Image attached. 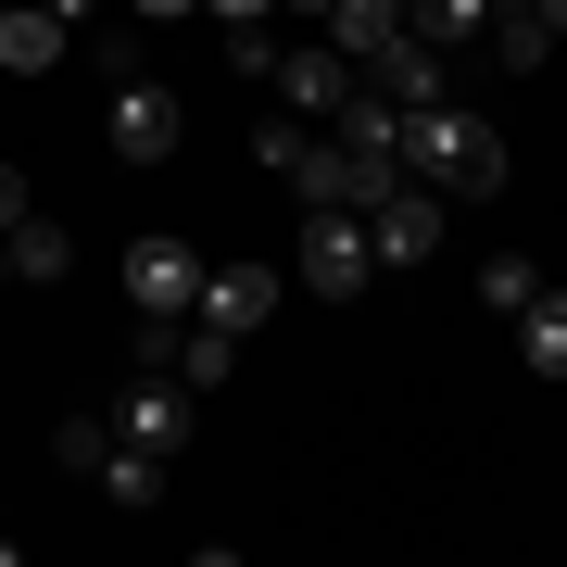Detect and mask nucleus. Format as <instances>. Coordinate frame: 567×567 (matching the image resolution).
<instances>
[{
  "instance_id": "1",
  "label": "nucleus",
  "mask_w": 567,
  "mask_h": 567,
  "mask_svg": "<svg viewBox=\"0 0 567 567\" xmlns=\"http://www.w3.org/2000/svg\"><path fill=\"white\" fill-rule=\"evenodd\" d=\"M404 177H429L442 203H492L505 189V126L466 102H416L404 114Z\"/></svg>"
},
{
  "instance_id": "2",
  "label": "nucleus",
  "mask_w": 567,
  "mask_h": 567,
  "mask_svg": "<svg viewBox=\"0 0 567 567\" xmlns=\"http://www.w3.org/2000/svg\"><path fill=\"white\" fill-rule=\"evenodd\" d=\"M290 278L316 290V303H365V278H379V227L353 203H303V240H290Z\"/></svg>"
},
{
  "instance_id": "3",
  "label": "nucleus",
  "mask_w": 567,
  "mask_h": 567,
  "mask_svg": "<svg viewBox=\"0 0 567 567\" xmlns=\"http://www.w3.org/2000/svg\"><path fill=\"white\" fill-rule=\"evenodd\" d=\"M114 278H126V316H140V328H189V316H203V252H189L177 227H140Z\"/></svg>"
},
{
  "instance_id": "4",
  "label": "nucleus",
  "mask_w": 567,
  "mask_h": 567,
  "mask_svg": "<svg viewBox=\"0 0 567 567\" xmlns=\"http://www.w3.org/2000/svg\"><path fill=\"white\" fill-rule=\"evenodd\" d=\"M114 429H126L140 454H189V429H203V391H189L177 365H140V379L114 391Z\"/></svg>"
},
{
  "instance_id": "5",
  "label": "nucleus",
  "mask_w": 567,
  "mask_h": 567,
  "mask_svg": "<svg viewBox=\"0 0 567 567\" xmlns=\"http://www.w3.org/2000/svg\"><path fill=\"white\" fill-rule=\"evenodd\" d=\"M365 227H379V278H404V265H429V252H442L454 203H442L429 177H404V189H379V203H365Z\"/></svg>"
},
{
  "instance_id": "6",
  "label": "nucleus",
  "mask_w": 567,
  "mask_h": 567,
  "mask_svg": "<svg viewBox=\"0 0 567 567\" xmlns=\"http://www.w3.org/2000/svg\"><path fill=\"white\" fill-rule=\"evenodd\" d=\"M265 89H278V114H316V126H328V114L365 89V63H353L341 39H316V51H278V76H265Z\"/></svg>"
},
{
  "instance_id": "7",
  "label": "nucleus",
  "mask_w": 567,
  "mask_h": 567,
  "mask_svg": "<svg viewBox=\"0 0 567 567\" xmlns=\"http://www.w3.org/2000/svg\"><path fill=\"white\" fill-rule=\"evenodd\" d=\"M102 126H114V152L126 164H164V152H177V89H152V76H126V89H102Z\"/></svg>"
},
{
  "instance_id": "8",
  "label": "nucleus",
  "mask_w": 567,
  "mask_h": 567,
  "mask_svg": "<svg viewBox=\"0 0 567 567\" xmlns=\"http://www.w3.org/2000/svg\"><path fill=\"white\" fill-rule=\"evenodd\" d=\"M365 76H379V89H391L404 114H416V102H454V51H429L416 25H404V39H391L379 63H365Z\"/></svg>"
},
{
  "instance_id": "9",
  "label": "nucleus",
  "mask_w": 567,
  "mask_h": 567,
  "mask_svg": "<svg viewBox=\"0 0 567 567\" xmlns=\"http://www.w3.org/2000/svg\"><path fill=\"white\" fill-rule=\"evenodd\" d=\"M265 303H278V278L265 265H203V328H227V341H252Z\"/></svg>"
},
{
  "instance_id": "10",
  "label": "nucleus",
  "mask_w": 567,
  "mask_h": 567,
  "mask_svg": "<svg viewBox=\"0 0 567 567\" xmlns=\"http://www.w3.org/2000/svg\"><path fill=\"white\" fill-rule=\"evenodd\" d=\"M63 39H76V25H63L51 0H13V13H0V76H51Z\"/></svg>"
},
{
  "instance_id": "11",
  "label": "nucleus",
  "mask_w": 567,
  "mask_h": 567,
  "mask_svg": "<svg viewBox=\"0 0 567 567\" xmlns=\"http://www.w3.org/2000/svg\"><path fill=\"white\" fill-rule=\"evenodd\" d=\"M164 466H177V454H140V442H114V454H102V480H89V492H102L114 517H152V505H164Z\"/></svg>"
},
{
  "instance_id": "12",
  "label": "nucleus",
  "mask_w": 567,
  "mask_h": 567,
  "mask_svg": "<svg viewBox=\"0 0 567 567\" xmlns=\"http://www.w3.org/2000/svg\"><path fill=\"white\" fill-rule=\"evenodd\" d=\"M0 240H13V278H25V290H51V278H63V265H76V227H51L39 203H25L13 227H0Z\"/></svg>"
},
{
  "instance_id": "13",
  "label": "nucleus",
  "mask_w": 567,
  "mask_h": 567,
  "mask_svg": "<svg viewBox=\"0 0 567 567\" xmlns=\"http://www.w3.org/2000/svg\"><path fill=\"white\" fill-rule=\"evenodd\" d=\"M404 25H416V0H341V13H328V39H341L353 63H379L391 39H404Z\"/></svg>"
},
{
  "instance_id": "14",
  "label": "nucleus",
  "mask_w": 567,
  "mask_h": 567,
  "mask_svg": "<svg viewBox=\"0 0 567 567\" xmlns=\"http://www.w3.org/2000/svg\"><path fill=\"white\" fill-rule=\"evenodd\" d=\"M480 51L505 63V76H543V63H555V25L529 13V0H505V13H492V39H480Z\"/></svg>"
},
{
  "instance_id": "15",
  "label": "nucleus",
  "mask_w": 567,
  "mask_h": 567,
  "mask_svg": "<svg viewBox=\"0 0 567 567\" xmlns=\"http://www.w3.org/2000/svg\"><path fill=\"white\" fill-rule=\"evenodd\" d=\"M517 365H529V379H567V290H529V316H517Z\"/></svg>"
},
{
  "instance_id": "16",
  "label": "nucleus",
  "mask_w": 567,
  "mask_h": 567,
  "mask_svg": "<svg viewBox=\"0 0 567 567\" xmlns=\"http://www.w3.org/2000/svg\"><path fill=\"white\" fill-rule=\"evenodd\" d=\"M492 13H505V0H416V39H429V51H480Z\"/></svg>"
},
{
  "instance_id": "17",
  "label": "nucleus",
  "mask_w": 567,
  "mask_h": 567,
  "mask_svg": "<svg viewBox=\"0 0 567 567\" xmlns=\"http://www.w3.org/2000/svg\"><path fill=\"white\" fill-rule=\"evenodd\" d=\"M529 290H543V265H529V252H492V265H480V316H505V328H517V316H529Z\"/></svg>"
},
{
  "instance_id": "18",
  "label": "nucleus",
  "mask_w": 567,
  "mask_h": 567,
  "mask_svg": "<svg viewBox=\"0 0 567 567\" xmlns=\"http://www.w3.org/2000/svg\"><path fill=\"white\" fill-rule=\"evenodd\" d=\"M114 442H126L114 416H63V429H51V466H76V480H102V454H114Z\"/></svg>"
},
{
  "instance_id": "19",
  "label": "nucleus",
  "mask_w": 567,
  "mask_h": 567,
  "mask_svg": "<svg viewBox=\"0 0 567 567\" xmlns=\"http://www.w3.org/2000/svg\"><path fill=\"white\" fill-rule=\"evenodd\" d=\"M227 365H240V341H227V328H203V316H189V328H177V379H189V391H215Z\"/></svg>"
},
{
  "instance_id": "20",
  "label": "nucleus",
  "mask_w": 567,
  "mask_h": 567,
  "mask_svg": "<svg viewBox=\"0 0 567 567\" xmlns=\"http://www.w3.org/2000/svg\"><path fill=\"white\" fill-rule=\"evenodd\" d=\"M89 76L126 89V76H152V63H140V39H126V25H102V39H89Z\"/></svg>"
},
{
  "instance_id": "21",
  "label": "nucleus",
  "mask_w": 567,
  "mask_h": 567,
  "mask_svg": "<svg viewBox=\"0 0 567 567\" xmlns=\"http://www.w3.org/2000/svg\"><path fill=\"white\" fill-rule=\"evenodd\" d=\"M303 140H316V114H290V126H252V164H278V177H290V164H303Z\"/></svg>"
},
{
  "instance_id": "22",
  "label": "nucleus",
  "mask_w": 567,
  "mask_h": 567,
  "mask_svg": "<svg viewBox=\"0 0 567 567\" xmlns=\"http://www.w3.org/2000/svg\"><path fill=\"white\" fill-rule=\"evenodd\" d=\"M203 13H215V25H265L278 0H203Z\"/></svg>"
},
{
  "instance_id": "23",
  "label": "nucleus",
  "mask_w": 567,
  "mask_h": 567,
  "mask_svg": "<svg viewBox=\"0 0 567 567\" xmlns=\"http://www.w3.org/2000/svg\"><path fill=\"white\" fill-rule=\"evenodd\" d=\"M126 13H140V25H177V13H203V0H126Z\"/></svg>"
},
{
  "instance_id": "24",
  "label": "nucleus",
  "mask_w": 567,
  "mask_h": 567,
  "mask_svg": "<svg viewBox=\"0 0 567 567\" xmlns=\"http://www.w3.org/2000/svg\"><path fill=\"white\" fill-rule=\"evenodd\" d=\"M25 215V177H13V164H0V227H13Z\"/></svg>"
},
{
  "instance_id": "25",
  "label": "nucleus",
  "mask_w": 567,
  "mask_h": 567,
  "mask_svg": "<svg viewBox=\"0 0 567 567\" xmlns=\"http://www.w3.org/2000/svg\"><path fill=\"white\" fill-rule=\"evenodd\" d=\"M51 13H63V25H89V13H102V0H51Z\"/></svg>"
},
{
  "instance_id": "26",
  "label": "nucleus",
  "mask_w": 567,
  "mask_h": 567,
  "mask_svg": "<svg viewBox=\"0 0 567 567\" xmlns=\"http://www.w3.org/2000/svg\"><path fill=\"white\" fill-rule=\"evenodd\" d=\"M529 13H543V25H555V39H567V0H529Z\"/></svg>"
},
{
  "instance_id": "27",
  "label": "nucleus",
  "mask_w": 567,
  "mask_h": 567,
  "mask_svg": "<svg viewBox=\"0 0 567 567\" xmlns=\"http://www.w3.org/2000/svg\"><path fill=\"white\" fill-rule=\"evenodd\" d=\"M290 13H316V25H328V13H341V0H290Z\"/></svg>"
},
{
  "instance_id": "28",
  "label": "nucleus",
  "mask_w": 567,
  "mask_h": 567,
  "mask_svg": "<svg viewBox=\"0 0 567 567\" xmlns=\"http://www.w3.org/2000/svg\"><path fill=\"white\" fill-rule=\"evenodd\" d=\"M0 290H13V240H0Z\"/></svg>"
},
{
  "instance_id": "29",
  "label": "nucleus",
  "mask_w": 567,
  "mask_h": 567,
  "mask_svg": "<svg viewBox=\"0 0 567 567\" xmlns=\"http://www.w3.org/2000/svg\"><path fill=\"white\" fill-rule=\"evenodd\" d=\"M0 567H13V517H0Z\"/></svg>"
},
{
  "instance_id": "30",
  "label": "nucleus",
  "mask_w": 567,
  "mask_h": 567,
  "mask_svg": "<svg viewBox=\"0 0 567 567\" xmlns=\"http://www.w3.org/2000/svg\"><path fill=\"white\" fill-rule=\"evenodd\" d=\"M0 13H13V0H0Z\"/></svg>"
}]
</instances>
